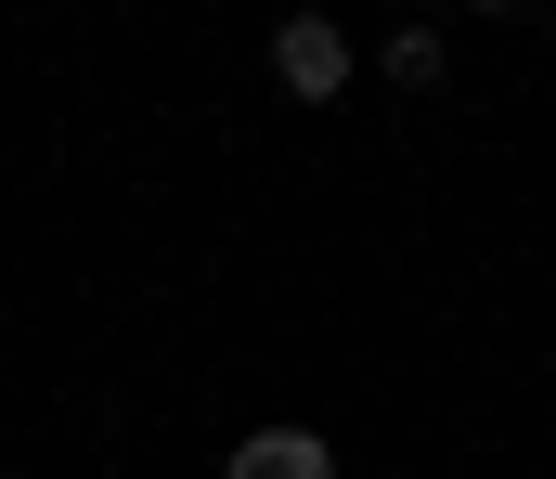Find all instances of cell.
<instances>
[{
    "instance_id": "cell-3",
    "label": "cell",
    "mask_w": 556,
    "mask_h": 479,
    "mask_svg": "<svg viewBox=\"0 0 556 479\" xmlns=\"http://www.w3.org/2000/svg\"><path fill=\"white\" fill-rule=\"evenodd\" d=\"M376 65H389L402 91H440V78H453V26H389V52H376Z\"/></svg>"
},
{
    "instance_id": "cell-2",
    "label": "cell",
    "mask_w": 556,
    "mask_h": 479,
    "mask_svg": "<svg viewBox=\"0 0 556 479\" xmlns=\"http://www.w3.org/2000/svg\"><path fill=\"white\" fill-rule=\"evenodd\" d=\"M220 479H337V441L324 428H247L220 454Z\"/></svg>"
},
{
    "instance_id": "cell-4",
    "label": "cell",
    "mask_w": 556,
    "mask_h": 479,
    "mask_svg": "<svg viewBox=\"0 0 556 479\" xmlns=\"http://www.w3.org/2000/svg\"><path fill=\"white\" fill-rule=\"evenodd\" d=\"M466 13H518V0H466Z\"/></svg>"
},
{
    "instance_id": "cell-1",
    "label": "cell",
    "mask_w": 556,
    "mask_h": 479,
    "mask_svg": "<svg viewBox=\"0 0 556 479\" xmlns=\"http://www.w3.org/2000/svg\"><path fill=\"white\" fill-rule=\"evenodd\" d=\"M273 78L298 104H337V91H350V26H337V13H285L273 26Z\"/></svg>"
}]
</instances>
